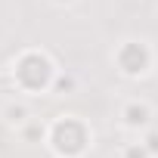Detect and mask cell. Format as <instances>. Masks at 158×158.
I'll use <instances>...</instances> for the list:
<instances>
[{
	"label": "cell",
	"mask_w": 158,
	"mask_h": 158,
	"mask_svg": "<svg viewBox=\"0 0 158 158\" xmlns=\"http://www.w3.org/2000/svg\"><path fill=\"white\" fill-rule=\"evenodd\" d=\"M19 74L25 77V84L37 87V84H44V81H47V62H44V59H37V56H31V59H25V62H22Z\"/></svg>",
	"instance_id": "cell-1"
},
{
	"label": "cell",
	"mask_w": 158,
	"mask_h": 158,
	"mask_svg": "<svg viewBox=\"0 0 158 158\" xmlns=\"http://www.w3.org/2000/svg\"><path fill=\"white\" fill-rule=\"evenodd\" d=\"M143 62H146L143 50H136V47H127V50H124V68H127V71H139Z\"/></svg>",
	"instance_id": "cell-2"
},
{
	"label": "cell",
	"mask_w": 158,
	"mask_h": 158,
	"mask_svg": "<svg viewBox=\"0 0 158 158\" xmlns=\"http://www.w3.org/2000/svg\"><path fill=\"white\" fill-rule=\"evenodd\" d=\"M143 115H146L143 109H130V121H133V124H136V121H143Z\"/></svg>",
	"instance_id": "cell-3"
}]
</instances>
